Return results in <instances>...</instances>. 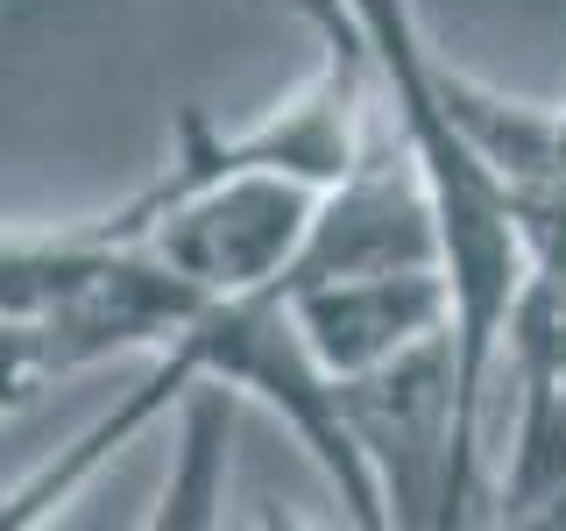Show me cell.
<instances>
[{"label": "cell", "instance_id": "obj_5", "mask_svg": "<svg viewBox=\"0 0 566 531\" xmlns=\"http://www.w3.org/2000/svg\"><path fill=\"white\" fill-rule=\"evenodd\" d=\"M50 383L57 376H50L43 333H35L29 319H0V425H8L14 412H29Z\"/></svg>", "mask_w": 566, "mask_h": 531}, {"label": "cell", "instance_id": "obj_2", "mask_svg": "<svg viewBox=\"0 0 566 531\" xmlns=\"http://www.w3.org/2000/svg\"><path fill=\"white\" fill-rule=\"evenodd\" d=\"M318 185L283 170H220L206 185L156 191L142 185L128 206L99 212L106 241H142L156 262H170L191 291L206 298H241V291H276L283 270L297 262V241L312 227Z\"/></svg>", "mask_w": 566, "mask_h": 531}, {"label": "cell", "instance_id": "obj_3", "mask_svg": "<svg viewBox=\"0 0 566 531\" xmlns=\"http://www.w3.org/2000/svg\"><path fill=\"white\" fill-rule=\"evenodd\" d=\"M297 333H305L312 362L333 383L368 376V368L397 362L403 347L453 333V291L432 262L418 270H361V277H312L283 291Z\"/></svg>", "mask_w": 566, "mask_h": 531}, {"label": "cell", "instance_id": "obj_4", "mask_svg": "<svg viewBox=\"0 0 566 531\" xmlns=\"http://www.w3.org/2000/svg\"><path fill=\"white\" fill-rule=\"evenodd\" d=\"M241 389L220 383V376H185L170 404V468H164V489H156V510L149 524L156 531H206L227 518V439H234V418H241Z\"/></svg>", "mask_w": 566, "mask_h": 531}, {"label": "cell", "instance_id": "obj_1", "mask_svg": "<svg viewBox=\"0 0 566 531\" xmlns=\"http://www.w3.org/2000/svg\"><path fill=\"white\" fill-rule=\"evenodd\" d=\"M347 433L382 489L389 524H468L482 503V439L460 412L453 333L340 383Z\"/></svg>", "mask_w": 566, "mask_h": 531}]
</instances>
